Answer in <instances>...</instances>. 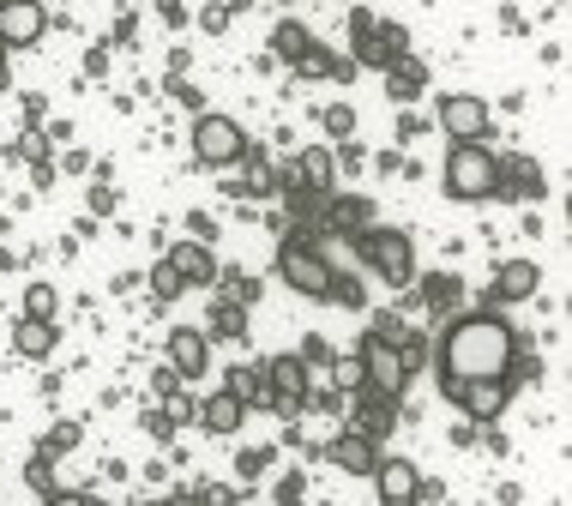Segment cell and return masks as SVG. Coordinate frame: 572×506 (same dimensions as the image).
Listing matches in <instances>:
<instances>
[{"label": "cell", "instance_id": "obj_1", "mask_svg": "<svg viewBox=\"0 0 572 506\" xmlns=\"http://www.w3.org/2000/svg\"><path fill=\"white\" fill-rule=\"evenodd\" d=\"M512 356H519V332H512L507 313H452V325L434 344V362L440 380H482V374H507Z\"/></svg>", "mask_w": 572, "mask_h": 506}, {"label": "cell", "instance_id": "obj_2", "mask_svg": "<svg viewBox=\"0 0 572 506\" xmlns=\"http://www.w3.org/2000/svg\"><path fill=\"white\" fill-rule=\"evenodd\" d=\"M350 242H356V260H362L368 272L380 277V284H391V289H410V284H416V242H410L403 230L362 223Z\"/></svg>", "mask_w": 572, "mask_h": 506}, {"label": "cell", "instance_id": "obj_3", "mask_svg": "<svg viewBox=\"0 0 572 506\" xmlns=\"http://www.w3.org/2000/svg\"><path fill=\"white\" fill-rule=\"evenodd\" d=\"M277 277H284L296 296H308V301H332L338 266L325 260V254L308 242V235H284V242H277Z\"/></svg>", "mask_w": 572, "mask_h": 506}, {"label": "cell", "instance_id": "obj_4", "mask_svg": "<svg viewBox=\"0 0 572 506\" xmlns=\"http://www.w3.org/2000/svg\"><path fill=\"white\" fill-rule=\"evenodd\" d=\"M440 182H446V199H458V206H476V199L495 194V151L488 145H452L446 151V169H440Z\"/></svg>", "mask_w": 572, "mask_h": 506}, {"label": "cell", "instance_id": "obj_5", "mask_svg": "<svg viewBox=\"0 0 572 506\" xmlns=\"http://www.w3.org/2000/svg\"><path fill=\"white\" fill-rule=\"evenodd\" d=\"M248 157V133L235 115H217V109H199L194 121V163L199 169H229Z\"/></svg>", "mask_w": 572, "mask_h": 506}, {"label": "cell", "instance_id": "obj_6", "mask_svg": "<svg viewBox=\"0 0 572 506\" xmlns=\"http://www.w3.org/2000/svg\"><path fill=\"white\" fill-rule=\"evenodd\" d=\"M512 386H519V380H512V374H482V380H440V392H446V398H452L458 410L470 416V422H495V416L507 410Z\"/></svg>", "mask_w": 572, "mask_h": 506}, {"label": "cell", "instance_id": "obj_7", "mask_svg": "<svg viewBox=\"0 0 572 506\" xmlns=\"http://www.w3.org/2000/svg\"><path fill=\"white\" fill-rule=\"evenodd\" d=\"M362 386L368 392H386V398H398L403 392V380H410V368H403V356H398V344L391 337H380L374 325H368V337H362Z\"/></svg>", "mask_w": 572, "mask_h": 506}, {"label": "cell", "instance_id": "obj_8", "mask_svg": "<svg viewBox=\"0 0 572 506\" xmlns=\"http://www.w3.org/2000/svg\"><path fill=\"white\" fill-rule=\"evenodd\" d=\"M488 127H495V115H488V103H482V97H470V91L440 97V133H446L452 145L488 139Z\"/></svg>", "mask_w": 572, "mask_h": 506}, {"label": "cell", "instance_id": "obj_9", "mask_svg": "<svg viewBox=\"0 0 572 506\" xmlns=\"http://www.w3.org/2000/svg\"><path fill=\"white\" fill-rule=\"evenodd\" d=\"M265 386H272V416H296L308 404V362L301 356H272L265 362Z\"/></svg>", "mask_w": 572, "mask_h": 506}, {"label": "cell", "instance_id": "obj_10", "mask_svg": "<svg viewBox=\"0 0 572 506\" xmlns=\"http://www.w3.org/2000/svg\"><path fill=\"white\" fill-rule=\"evenodd\" d=\"M49 30V7L42 0H0V42L7 49H37Z\"/></svg>", "mask_w": 572, "mask_h": 506}, {"label": "cell", "instance_id": "obj_11", "mask_svg": "<svg viewBox=\"0 0 572 506\" xmlns=\"http://www.w3.org/2000/svg\"><path fill=\"white\" fill-rule=\"evenodd\" d=\"M398 54H410V30L391 25V18H374V25L356 37V54H350V61H356V66H380V73H386Z\"/></svg>", "mask_w": 572, "mask_h": 506}, {"label": "cell", "instance_id": "obj_12", "mask_svg": "<svg viewBox=\"0 0 572 506\" xmlns=\"http://www.w3.org/2000/svg\"><path fill=\"white\" fill-rule=\"evenodd\" d=\"M543 169L536 157H495V194L488 199H543Z\"/></svg>", "mask_w": 572, "mask_h": 506}, {"label": "cell", "instance_id": "obj_13", "mask_svg": "<svg viewBox=\"0 0 572 506\" xmlns=\"http://www.w3.org/2000/svg\"><path fill=\"white\" fill-rule=\"evenodd\" d=\"M194 416H199V429H206V434H217V441H229V434H241V429H248V398L223 386V392H211V398L199 404Z\"/></svg>", "mask_w": 572, "mask_h": 506}, {"label": "cell", "instance_id": "obj_14", "mask_svg": "<svg viewBox=\"0 0 572 506\" xmlns=\"http://www.w3.org/2000/svg\"><path fill=\"white\" fill-rule=\"evenodd\" d=\"M368 482H374V494L386 506H410V501H416V489H422V477H416L410 458H380V465L368 470Z\"/></svg>", "mask_w": 572, "mask_h": 506}, {"label": "cell", "instance_id": "obj_15", "mask_svg": "<svg viewBox=\"0 0 572 506\" xmlns=\"http://www.w3.org/2000/svg\"><path fill=\"white\" fill-rule=\"evenodd\" d=\"M325 465H338L344 477H368V470L380 465V441H368L362 429H350V434H338V441L325 446Z\"/></svg>", "mask_w": 572, "mask_h": 506}, {"label": "cell", "instance_id": "obj_16", "mask_svg": "<svg viewBox=\"0 0 572 506\" xmlns=\"http://www.w3.org/2000/svg\"><path fill=\"white\" fill-rule=\"evenodd\" d=\"M163 260L182 272V284H217V254H211V242H199V235H187V242H175Z\"/></svg>", "mask_w": 572, "mask_h": 506}, {"label": "cell", "instance_id": "obj_17", "mask_svg": "<svg viewBox=\"0 0 572 506\" xmlns=\"http://www.w3.org/2000/svg\"><path fill=\"white\" fill-rule=\"evenodd\" d=\"M536 284H543V266L536 260H507L495 272V284H488V301H500V308H507V301H531Z\"/></svg>", "mask_w": 572, "mask_h": 506}, {"label": "cell", "instance_id": "obj_18", "mask_svg": "<svg viewBox=\"0 0 572 506\" xmlns=\"http://www.w3.org/2000/svg\"><path fill=\"white\" fill-rule=\"evenodd\" d=\"M170 362H175V374L182 380H199L211 368V337L194 332V325H175L170 332Z\"/></svg>", "mask_w": 572, "mask_h": 506}, {"label": "cell", "instance_id": "obj_19", "mask_svg": "<svg viewBox=\"0 0 572 506\" xmlns=\"http://www.w3.org/2000/svg\"><path fill=\"white\" fill-rule=\"evenodd\" d=\"M289 182L313 187V194H332V182H338V157L325 151V145H308V151L289 163Z\"/></svg>", "mask_w": 572, "mask_h": 506}, {"label": "cell", "instance_id": "obj_20", "mask_svg": "<svg viewBox=\"0 0 572 506\" xmlns=\"http://www.w3.org/2000/svg\"><path fill=\"white\" fill-rule=\"evenodd\" d=\"M356 416H362V434H368V441H386V434H391V422H398V398L356 386Z\"/></svg>", "mask_w": 572, "mask_h": 506}, {"label": "cell", "instance_id": "obj_21", "mask_svg": "<svg viewBox=\"0 0 572 506\" xmlns=\"http://www.w3.org/2000/svg\"><path fill=\"white\" fill-rule=\"evenodd\" d=\"M289 66H296L301 78H344V85H350V78H356V61H344V54H332V49H325V42H308V49H301V54H296V61H289Z\"/></svg>", "mask_w": 572, "mask_h": 506}, {"label": "cell", "instance_id": "obj_22", "mask_svg": "<svg viewBox=\"0 0 572 506\" xmlns=\"http://www.w3.org/2000/svg\"><path fill=\"white\" fill-rule=\"evenodd\" d=\"M422 91H428V66L410 61V54H398V61L386 66V97L391 103H416Z\"/></svg>", "mask_w": 572, "mask_h": 506}, {"label": "cell", "instance_id": "obj_23", "mask_svg": "<svg viewBox=\"0 0 572 506\" xmlns=\"http://www.w3.org/2000/svg\"><path fill=\"white\" fill-rule=\"evenodd\" d=\"M13 350L25 356V362H42V356H54V320H42V313H25V320L13 325Z\"/></svg>", "mask_w": 572, "mask_h": 506}, {"label": "cell", "instance_id": "obj_24", "mask_svg": "<svg viewBox=\"0 0 572 506\" xmlns=\"http://www.w3.org/2000/svg\"><path fill=\"white\" fill-rule=\"evenodd\" d=\"M422 301H428L434 313H452L458 301H464V284H458V272H434V277H422Z\"/></svg>", "mask_w": 572, "mask_h": 506}, {"label": "cell", "instance_id": "obj_25", "mask_svg": "<svg viewBox=\"0 0 572 506\" xmlns=\"http://www.w3.org/2000/svg\"><path fill=\"white\" fill-rule=\"evenodd\" d=\"M248 187H241V194H248V199H265V194H277V187H284V175H277V169L272 163H265V157L260 151H253V145H248Z\"/></svg>", "mask_w": 572, "mask_h": 506}, {"label": "cell", "instance_id": "obj_26", "mask_svg": "<svg viewBox=\"0 0 572 506\" xmlns=\"http://www.w3.org/2000/svg\"><path fill=\"white\" fill-rule=\"evenodd\" d=\"M308 42H313V37H308V25H296V18H284V25L272 30V54H277V61H296V54L308 49Z\"/></svg>", "mask_w": 572, "mask_h": 506}, {"label": "cell", "instance_id": "obj_27", "mask_svg": "<svg viewBox=\"0 0 572 506\" xmlns=\"http://www.w3.org/2000/svg\"><path fill=\"white\" fill-rule=\"evenodd\" d=\"M206 337H248L241 301H217V308H211V332H206Z\"/></svg>", "mask_w": 572, "mask_h": 506}, {"label": "cell", "instance_id": "obj_28", "mask_svg": "<svg viewBox=\"0 0 572 506\" xmlns=\"http://www.w3.org/2000/svg\"><path fill=\"white\" fill-rule=\"evenodd\" d=\"M182 289H187V284H182V272H175L170 260H157V266H151V296H157V301H175Z\"/></svg>", "mask_w": 572, "mask_h": 506}, {"label": "cell", "instance_id": "obj_29", "mask_svg": "<svg viewBox=\"0 0 572 506\" xmlns=\"http://www.w3.org/2000/svg\"><path fill=\"white\" fill-rule=\"evenodd\" d=\"M320 121H325V133H332V139H350V133H356V109L350 103H332Z\"/></svg>", "mask_w": 572, "mask_h": 506}, {"label": "cell", "instance_id": "obj_30", "mask_svg": "<svg viewBox=\"0 0 572 506\" xmlns=\"http://www.w3.org/2000/svg\"><path fill=\"white\" fill-rule=\"evenodd\" d=\"M73 446H78V422H61V429H49V434H42V446H37V453H73Z\"/></svg>", "mask_w": 572, "mask_h": 506}, {"label": "cell", "instance_id": "obj_31", "mask_svg": "<svg viewBox=\"0 0 572 506\" xmlns=\"http://www.w3.org/2000/svg\"><path fill=\"white\" fill-rule=\"evenodd\" d=\"M265 465H272V446H248V453L235 458V470H241V482H253V477H260Z\"/></svg>", "mask_w": 572, "mask_h": 506}, {"label": "cell", "instance_id": "obj_32", "mask_svg": "<svg viewBox=\"0 0 572 506\" xmlns=\"http://www.w3.org/2000/svg\"><path fill=\"white\" fill-rule=\"evenodd\" d=\"M25 313H42V320H54V284H30V289H25Z\"/></svg>", "mask_w": 572, "mask_h": 506}, {"label": "cell", "instance_id": "obj_33", "mask_svg": "<svg viewBox=\"0 0 572 506\" xmlns=\"http://www.w3.org/2000/svg\"><path fill=\"white\" fill-rule=\"evenodd\" d=\"M217 277L229 284V301H253V296H260V284H253V277H241V272H223V266H217Z\"/></svg>", "mask_w": 572, "mask_h": 506}, {"label": "cell", "instance_id": "obj_34", "mask_svg": "<svg viewBox=\"0 0 572 506\" xmlns=\"http://www.w3.org/2000/svg\"><path fill=\"white\" fill-rule=\"evenodd\" d=\"M30 489H37V494H49V501H54V494H61V482L49 477V465H42V453L30 458Z\"/></svg>", "mask_w": 572, "mask_h": 506}, {"label": "cell", "instance_id": "obj_35", "mask_svg": "<svg viewBox=\"0 0 572 506\" xmlns=\"http://www.w3.org/2000/svg\"><path fill=\"white\" fill-rule=\"evenodd\" d=\"M332 368H338V386H344V392H356V386H362V356H350V362L338 356Z\"/></svg>", "mask_w": 572, "mask_h": 506}, {"label": "cell", "instance_id": "obj_36", "mask_svg": "<svg viewBox=\"0 0 572 506\" xmlns=\"http://www.w3.org/2000/svg\"><path fill=\"white\" fill-rule=\"evenodd\" d=\"M145 429H151L157 441H170V434H175V416H163V410H145Z\"/></svg>", "mask_w": 572, "mask_h": 506}, {"label": "cell", "instance_id": "obj_37", "mask_svg": "<svg viewBox=\"0 0 572 506\" xmlns=\"http://www.w3.org/2000/svg\"><path fill=\"white\" fill-rule=\"evenodd\" d=\"M301 362H332V344H325V337H308V344H301Z\"/></svg>", "mask_w": 572, "mask_h": 506}, {"label": "cell", "instance_id": "obj_38", "mask_svg": "<svg viewBox=\"0 0 572 506\" xmlns=\"http://www.w3.org/2000/svg\"><path fill=\"white\" fill-rule=\"evenodd\" d=\"M368 25H374V13H368V7H356V13H350V42H356V37H362V30H368Z\"/></svg>", "mask_w": 572, "mask_h": 506}, {"label": "cell", "instance_id": "obj_39", "mask_svg": "<svg viewBox=\"0 0 572 506\" xmlns=\"http://www.w3.org/2000/svg\"><path fill=\"white\" fill-rule=\"evenodd\" d=\"M170 91H175V97H182V103H187V109H199V91H194V85H187V78H175Z\"/></svg>", "mask_w": 572, "mask_h": 506}, {"label": "cell", "instance_id": "obj_40", "mask_svg": "<svg viewBox=\"0 0 572 506\" xmlns=\"http://www.w3.org/2000/svg\"><path fill=\"white\" fill-rule=\"evenodd\" d=\"M277 501H301V477H284V482H277Z\"/></svg>", "mask_w": 572, "mask_h": 506}, {"label": "cell", "instance_id": "obj_41", "mask_svg": "<svg viewBox=\"0 0 572 506\" xmlns=\"http://www.w3.org/2000/svg\"><path fill=\"white\" fill-rule=\"evenodd\" d=\"M163 7V18H182V0H157Z\"/></svg>", "mask_w": 572, "mask_h": 506}, {"label": "cell", "instance_id": "obj_42", "mask_svg": "<svg viewBox=\"0 0 572 506\" xmlns=\"http://www.w3.org/2000/svg\"><path fill=\"white\" fill-rule=\"evenodd\" d=\"M7 78L13 73H7V42H0V91H7Z\"/></svg>", "mask_w": 572, "mask_h": 506}, {"label": "cell", "instance_id": "obj_43", "mask_svg": "<svg viewBox=\"0 0 572 506\" xmlns=\"http://www.w3.org/2000/svg\"><path fill=\"white\" fill-rule=\"evenodd\" d=\"M277 7H289V0H277Z\"/></svg>", "mask_w": 572, "mask_h": 506}]
</instances>
